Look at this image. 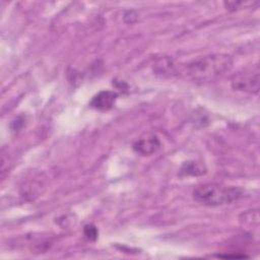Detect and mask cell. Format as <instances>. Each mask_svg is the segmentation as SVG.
I'll use <instances>...</instances> for the list:
<instances>
[{
    "label": "cell",
    "instance_id": "obj_1",
    "mask_svg": "<svg viewBox=\"0 0 260 260\" xmlns=\"http://www.w3.org/2000/svg\"><path fill=\"white\" fill-rule=\"evenodd\" d=\"M233 65V59L228 54H211L192 60L184 67V73L196 81L212 80Z\"/></svg>",
    "mask_w": 260,
    "mask_h": 260
},
{
    "label": "cell",
    "instance_id": "obj_2",
    "mask_svg": "<svg viewBox=\"0 0 260 260\" xmlns=\"http://www.w3.org/2000/svg\"><path fill=\"white\" fill-rule=\"evenodd\" d=\"M244 191L235 186L220 183H205L194 188L192 195L195 201L206 206H220L238 201Z\"/></svg>",
    "mask_w": 260,
    "mask_h": 260
},
{
    "label": "cell",
    "instance_id": "obj_3",
    "mask_svg": "<svg viewBox=\"0 0 260 260\" xmlns=\"http://www.w3.org/2000/svg\"><path fill=\"white\" fill-rule=\"evenodd\" d=\"M259 83L260 76L257 65L236 73L231 79V85L235 90L247 93H257L259 91Z\"/></svg>",
    "mask_w": 260,
    "mask_h": 260
},
{
    "label": "cell",
    "instance_id": "obj_4",
    "mask_svg": "<svg viewBox=\"0 0 260 260\" xmlns=\"http://www.w3.org/2000/svg\"><path fill=\"white\" fill-rule=\"evenodd\" d=\"M160 147V140L154 133H143L132 144L133 150L140 155H150Z\"/></svg>",
    "mask_w": 260,
    "mask_h": 260
},
{
    "label": "cell",
    "instance_id": "obj_5",
    "mask_svg": "<svg viewBox=\"0 0 260 260\" xmlns=\"http://www.w3.org/2000/svg\"><path fill=\"white\" fill-rule=\"evenodd\" d=\"M118 98V93L112 90H102L90 101L89 106L99 111H108L113 108Z\"/></svg>",
    "mask_w": 260,
    "mask_h": 260
},
{
    "label": "cell",
    "instance_id": "obj_6",
    "mask_svg": "<svg viewBox=\"0 0 260 260\" xmlns=\"http://www.w3.org/2000/svg\"><path fill=\"white\" fill-rule=\"evenodd\" d=\"M154 70L155 72L164 75H173L178 72L179 65L176 64L175 61L171 58H161L154 64Z\"/></svg>",
    "mask_w": 260,
    "mask_h": 260
},
{
    "label": "cell",
    "instance_id": "obj_7",
    "mask_svg": "<svg viewBox=\"0 0 260 260\" xmlns=\"http://www.w3.org/2000/svg\"><path fill=\"white\" fill-rule=\"evenodd\" d=\"M180 173L186 176H201L206 173V168L198 161H185L181 166Z\"/></svg>",
    "mask_w": 260,
    "mask_h": 260
},
{
    "label": "cell",
    "instance_id": "obj_8",
    "mask_svg": "<svg viewBox=\"0 0 260 260\" xmlns=\"http://www.w3.org/2000/svg\"><path fill=\"white\" fill-rule=\"evenodd\" d=\"M257 2H244V1H228V2H223V5L224 7L228 9V10H231V11H236V10H239V9H242V8H245L249 5H253V4H256Z\"/></svg>",
    "mask_w": 260,
    "mask_h": 260
},
{
    "label": "cell",
    "instance_id": "obj_9",
    "mask_svg": "<svg viewBox=\"0 0 260 260\" xmlns=\"http://www.w3.org/2000/svg\"><path fill=\"white\" fill-rule=\"evenodd\" d=\"M84 236L89 240V241H95L99 235L98 229L93 224H86L83 229Z\"/></svg>",
    "mask_w": 260,
    "mask_h": 260
}]
</instances>
